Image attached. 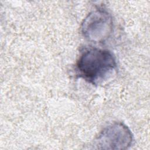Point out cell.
Masks as SVG:
<instances>
[{
    "mask_svg": "<svg viewBox=\"0 0 150 150\" xmlns=\"http://www.w3.org/2000/svg\"><path fill=\"white\" fill-rule=\"evenodd\" d=\"M83 36L95 43H104L113 31L111 15L105 10L98 9L91 12L84 18L81 26Z\"/></svg>",
    "mask_w": 150,
    "mask_h": 150,
    "instance_id": "2",
    "label": "cell"
},
{
    "mask_svg": "<svg viewBox=\"0 0 150 150\" xmlns=\"http://www.w3.org/2000/svg\"><path fill=\"white\" fill-rule=\"evenodd\" d=\"M117 69L116 59L107 50L96 47L86 48L79 57L76 70L77 75L93 85L108 80Z\"/></svg>",
    "mask_w": 150,
    "mask_h": 150,
    "instance_id": "1",
    "label": "cell"
},
{
    "mask_svg": "<svg viewBox=\"0 0 150 150\" xmlns=\"http://www.w3.org/2000/svg\"><path fill=\"white\" fill-rule=\"evenodd\" d=\"M132 134L124 123L115 122L103 128L94 141L97 149H126L132 144Z\"/></svg>",
    "mask_w": 150,
    "mask_h": 150,
    "instance_id": "3",
    "label": "cell"
}]
</instances>
